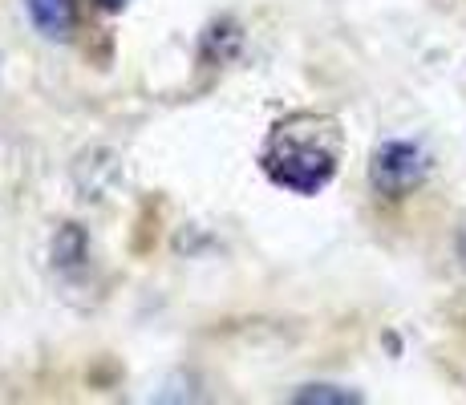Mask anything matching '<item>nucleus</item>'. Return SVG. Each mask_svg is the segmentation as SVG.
I'll return each mask as SVG.
<instances>
[{"instance_id":"7ed1b4c3","label":"nucleus","mask_w":466,"mask_h":405,"mask_svg":"<svg viewBox=\"0 0 466 405\" xmlns=\"http://www.w3.org/2000/svg\"><path fill=\"white\" fill-rule=\"evenodd\" d=\"M25 13H29L33 29L49 41H66L74 33V0H25Z\"/></svg>"},{"instance_id":"39448f33","label":"nucleus","mask_w":466,"mask_h":405,"mask_svg":"<svg viewBox=\"0 0 466 405\" xmlns=\"http://www.w3.org/2000/svg\"><path fill=\"white\" fill-rule=\"evenodd\" d=\"M97 5H102V8H122L127 0H97Z\"/></svg>"},{"instance_id":"f03ea898","label":"nucleus","mask_w":466,"mask_h":405,"mask_svg":"<svg viewBox=\"0 0 466 405\" xmlns=\"http://www.w3.org/2000/svg\"><path fill=\"white\" fill-rule=\"evenodd\" d=\"M430 175V158L418 142L406 138H390L373 150L370 158V183L373 191L385 195V199H401V195L418 191Z\"/></svg>"},{"instance_id":"20e7f679","label":"nucleus","mask_w":466,"mask_h":405,"mask_svg":"<svg viewBox=\"0 0 466 405\" xmlns=\"http://www.w3.org/2000/svg\"><path fill=\"white\" fill-rule=\"evenodd\" d=\"M297 401H333V405H349V401H361L357 393L333 390V385H309V390L297 393Z\"/></svg>"},{"instance_id":"f257e3e1","label":"nucleus","mask_w":466,"mask_h":405,"mask_svg":"<svg viewBox=\"0 0 466 405\" xmlns=\"http://www.w3.org/2000/svg\"><path fill=\"white\" fill-rule=\"evenodd\" d=\"M340 162V130L320 114H292L268 134L259 167L280 191L317 195L333 183Z\"/></svg>"}]
</instances>
